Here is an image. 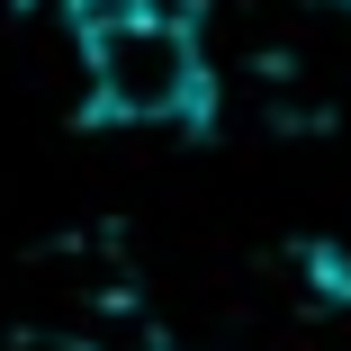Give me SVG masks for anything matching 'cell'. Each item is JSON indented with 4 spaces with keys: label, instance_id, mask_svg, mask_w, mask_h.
Returning <instances> with one entry per match:
<instances>
[{
    "label": "cell",
    "instance_id": "cell-1",
    "mask_svg": "<svg viewBox=\"0 0 351 351\" xmlns=\"http://www.w3.org/2000/svg\"><path fill=\"white\" fill-rule=\"evenodd\" d=\"M73 36H82L90 117L108 126H198L217 99L207 45L171 0H73Z\"/></svg>",
    "mask_w": 351,
    "mask_h": 351
}]
</instances>
